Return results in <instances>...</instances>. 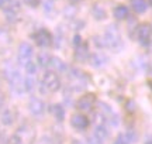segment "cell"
Masks as SVG:
<instances>
[{
	"label": "cell",
	"instance_id": "obj_1",
	"mask_svg": "<svg viewBox=\"0 0 152 144\" xmlns=\"http://www.w3.org/2000/svg\"><path fill=\"white\" fill-rule=\"evenodd\" d=\"M59 88H61V79L56 75V72L54 71L45 72L42 78V92L52 93V92H56Z\"/></svg>",
	"mask_w": 152,
	"mask_h": 144
},
{
	"label": "cell",
	"instance_id": "obj_2",
	"mask_svg": "<svg viewBox=\"0 0 152 144\" xmlns=\"http://www.w3.org/2000/svg\"><path fill=\"white\" fill-rule=\"evenodd\" d=\"M69 79H71V85L73 86L75 90H82V89H85L87 82H89L86 73L79 71V69H76V68L75 69H71V72H69Z\"/></svg>",
	"mask_w": 152,
	"mask_h": 144
},
{
	"label": "cell",
	"instance_id": "obj_3",
	"mask_svg": "<svg viewBox=\"0 0 152 144\" xmlns=\"http://www.w3.org/2000/svg\"><path fill=\"white\" fill-rule=\"evenodd\" d=\"M33 38L38 47L47 48L49 45H52V35H51V33H49L48 30H45V28H41V30H38L37 33H34Z\"/></svg>",
	"mask_w": 152,
	"mask_h": 144
},
{
	"label": "cell",
	"instance_id": "obj_4",
	"mask_svg": "<svg viewBox=\"0 0 152 144\" xmlns=\"http://www.w3.org/2000/svg\"><path fill=\"white\" fill-rule=\"evenodd\" d=\"M6 78H7V81L10 82L11 88L14 89V90L20 92L23 89L21 78H20V73H18V71H17L16 68H13L11 65L7 68V69H6Z\"/></svg>",
	"mask_w": 152,
	"mask_h": 144
},
{
	"label": "cell",
	"instance_id": "obj_5",
	"mask_svg": "<svg viewBox=\"0 0 152 144\" xmlns=\"http://www.w3.org/2000/svg\"><path fill=\"white\" fill-rule=\"evenodd\" d=\"M94 103H96V96L93 93H86L82 98H79L77 103H76V107L82 112H90L94 107Z\"/></svg>",
	"mask_w": 152,
	"mask_h": 144
},
{
	"label": "cell",
	"instance_id": "obj_6",
	"mask_svg": "<svg viewBox=\"0 0 152 144\" xmlns=\"http://www.w3.org/2000/svg\"><path fill=\"white\" fill-rule=\"evenodd\" d=\"M31 57H33V47L28 43L20 44V47H18V62L23 67H26L28 62L31 61Z\"/></svg>",
	"mask_w": 152,
	"mask_h": 144
},
{
	"label": "cell",
	"instance_id": "obj_7",
	"mask_svg": "<svg viewBox=\"0 0 152 144\" xmlns=\"http://www.w3.org/2000/svg\"><path fill=\"white\" fill-rule=\"evenodd\" d=\"M0 9L6 11L7 16H16L20 10L18 0H0Z\"/></svg>",
	"mask_w": 152,
	"mask_h": 144
},
{
	"label": "cell",
	"instance_id": "obj_8",
	"mask_svg": "<svg viewBox=\"0 0 152 144\" xmlns=\"http://www.w3.org/2000/svg\"><path fill=\"white\" fill-rule=\"evenodd\" d=\"M137 33H138V40L141 41V44H144V45L149 44L151 35H152V27L148 24V23H144L141 26H138Z\"/></svg>",
	"mask_w": 152,
	"mask_h": 144
},
{
	"label": "cell",
	"instance_id": "obj_9",
	"mask_svg": "<svg viewBox=\"0 0 152 144\" xmlns=\"http://www.w3.org/2000/svg\"><path fill=\"white\" fill-rule=\"evenodd\" d=\"M71 124L76 130H86L89 127V119L82 113H75L71 117Z\"/></svg>",
	"mask_w": 152,
	"mask_h": 144
},
{
	"label": "cell",
	"instance_id": "obj_10",
	"mask_svg": "<svg viewBox=\"0 0 152 144\" xmlns=\"http://www.w3.org/2000/svg\"><path fill=\"white\" fill-rule=\"evenodd\" d=\"M106 41H107V45L111 47V48H114V47H117L120 44V33L114 26L107 28V31H106Z\"/></svg>",
	"mask_w": 152,
	"mask_h": 144
},
{
	"label": "cell",
	"instance_id": "obj_11",
	"mask_svg": "<svg viewBox=\"0 0 152 144\" xmlns=\"http://www.w3.org/2000/svg\"><path fill=\"white\" fill-rule=\"evenodd\" d=\"M99 109H100V115H102V117H103L104 120H107V122H110V123L113 122L114 126L118 124V116H117L106 103H100V107H99Z\"/></svg>",
	"mask_w": 152,
	"mask_h": 144
},
{
	"label": "cell",
	"instance_id": "obj_12",
	"mask_svg": "<svg viewBox=\"0 0 152 144\" xmlns=\"http://www.w3.org/2000/svg\"><path fill=\"white\" fill-rule=\"evenodd\" d=\"M28 109H30V112H31L33 115L39 116V115L44 113L45 105H44V102L41 99H38V98H31L30 102H28Z\"/></svg>",
	"mask_w": 152,
	"mask_h": 144
},
{
	"label": "cell",
	"instance_id": "obj_13",
	"mask_svg": "<svg viewBox=\"0 0 152 144\" xmlns=\"http://www.w3.org/2000/svg\"><path fill=\"white\" fill-rule=\"evenodd\" d=\"M75 58L80 62L89 60V45H87L86 43H79V44L76 45Z\"/></svg>",
	"mask_w": 152,
	"mask_h": 144
},
{
	"label": "cell",
	"instance_id": "obj_14",
	"mask_svg": "<svg viewBox=\"0 0 152 144\" xmlns=\"http://www.w3.org/2000/svg\"><path fill=\"white\" fill-rule=\"evenodd\" d=\"M135 134L132 133V132H127V133H120L115 140H114L113 144H131L134 140H135Z\"/></svg>",
	"mask_w": 152,
	"mask_h": 144
},
{
	"label": "cell",
	"instance_id": "obj_15",
	"mask_svg": "<svg viewBox=\"0 0 152 144\" xmlns=\"http://www.w3.org/2000/svg\"><path fill=\"white\" fill-rule=\"evenodd\" d=\"M47 68H52L54 72H65L66 71V65L64 64V61L59 60V58H56V57H55V58L51 57V58H49L48 67Z\"/></svg>",
	"mask_w": 152,
	"mask_h": 144
},
{
	"label": "cell",
	"instance_id": "obj_16",
	"mask_svg": "<svg viewBox=\"0 0 152 144\" xmlns=\"http://www.w3.org/2000/svg\"><path fill=\"white\" fill-rule=\"evenodd\" d=\"M113 14L117 20H124V18H127V16H128V7L124 4H118L114 9Z\"/></svg>",
	"mask_w": 152,
	"mask_h": 144
},
{
	"label": "cell",
	"instance_id": "obj_17",
	"mask_svg": "<svg viewBox=\"0 0 152 144\" xmlns=\"http://www.w3.org/2000/svg\"><path fill=\"white\" fill-rule=\"evenodd\" d=\"M51 113H52V116L55 117L56 122H62L64 117H65V110H64V107H62L61 105L51 106Z\"/></svg>",
	"mask_w": 152,
	"mask_h": 144
},
{
	"label": "cell",
	"instance_id": "obj_18",
	"mask_svg": "<svg viewBox=\"0 0 152 144\" xmlns=\"http://www.w3.org/2000/svg\"><path fill=\"white\" fill-rule=\"evenodd\" d=\"M131 6L137 13H144L147 10V1L145 0H131Z\"/></svg>",
	"mask_w": 152,
	"mask_h": 144
},
{
	"label": "cell",
	"instance_id": "obj_19",
	"mask_svg": "<svg viewBox=\"0 0 152 144\" xmlns=\"http://www.w3.org/2000/svg\"><path fill=\"white\" fill-rule=\"evenodd\" d=\"M24 86H26V90L31 92L35 86V73H28L27 75V79L24 82Z\"/></svg>",
	"mask_w": 152,
	"mask_h": 144
},
{
	"label": "cell",
	"instance_id": "obj_20",
	"mask_svg": "<svg viewBox=\"0 0 152 144\" xmlns=\"http://www.w3.org/2000/svg\"><path fill=\"white\" fill-rule=\"evenodd\" d=\"M1 122H3V124H6V126L11 124V123L14 122V113L10 110H6L4 113H3V116H1Z\"/></svg>",
	"mask_w": 152,
	"mask_h": 144
},
{
	"label": "cell",
	"instance_id": "obj_21",
	"mask_svg": "<svg viewBox=\"0 0 152 144\" xmlns=\"http://www.w3.org/2000/svg\"><path fill=\"white\" fill-rule=\"evenodd\" d=\"M49 58H51V55L45 54V52L39 54V55H38V61H39V65H42V67H48Z\"/></svg>",
	"mask_w": 152,
	"mask_h": 144
},
{
	"label": "cell",
	"instance_id": "obj_22",
	"mask_svg": "<svg viewBox=\"0 0 152 144\" xmlns=\"http://www.w3.org/2000/svg\"><path fill=\"white\" fill-rule=\"evenodd\" d=\"M125 109H127V112H130V113L135 112V103H134V100H128L125 103Z\"/></svg>",
	"mask_w": 152,
	"mask_h": 144
},
{
	"label": "cell",
	"instance_id": "obj_23",
	"mask_svg": "<svg viewBox=\"0 0 152 144\" xmlns=\"http://www.w3.org/2000/svg\"><path fill=\"white\" fill-rule=\"evenodd\" d=\"M28 6H31V7H37L39 4V0H24Z\"/></svg>",
	"mask_w": 152,
	"mask_h": 144
},
{
	"label": "cell",
	"instance_id": "obj_24",
	"mask_svg": "<svg viewBox=\"0 0 152 144\" xmlns=\"http://www.w3.org/2000/svg\"><path fill=\"white\" fill-rule=\"evenodd\" d=\"M9 144H21V141L18 139V136H13V137L9 140Z\"/></svg>",
	"mask_w": 152,
	"mask_h": 144
},
{
	"label": "cell",
	"instance_id": "obj_25",
	"mask_svg": "<svg viewBox=\"0 0 152 144\" xmlns=\"http://www.w3.org/2000/svg\"><path fill=\"white\" fill-rule=\"evenodd\" d=\"M0 144H9V140L6 139V136L3 133H0Z\"/></svg>",
	"mask_w": 152,
	"mask_h": 144
},
{
	"label": "cell",
	"instance_id": "obj_26",
	"mask_svg": "<svg viewBox=\"0 0 152 144\" xmlns=\"http://www.w3.org/2000/svg\"><path fill=\"white\" fill-rule=\"evenodd\" d=\"M4 93H3V92H1V90H0V107H1V106L4 105Z\"/></svg>",
	"mask_w": 152,
	"mask_h": 144
},
{
	"label": "cell",
	"instance_id": "obj_27",
	"mask_svg": "<svg viewBox=\"0 0 152 144\" xmlns=\"http://www.w3.org/2000/svg\"><path fill=\"white\" fill-rule=\"evenodd\" d=\"M72 144H83V143H82V141H79V140H75Z\"/></svg>",
	"mask_w": 152,
	"mask_h": 144
},
{
	"label": "cell",
	"instance_id": "obj_28",
	"mask_svg": "<svg viewBox=\"0 0 152 144\" xmlns=\"http://www.w3.org/2000/svg\"><path fill=\"white\" fill-rule=\"evenodd\" d=\"M149 75H152V65H151V68H149Z\"/></svg>",
	"mask_w": 152,
	"mask_h": 144
},
{
	"label": "cell",
	"instance_id": "obj_29",
	"mask_svg": "<svg viewBox=\"0 0 152 144\" xmlns=\"http://www.w3.org/2000/svg\"><path fill=\"white\" fill-rule=\"evenodd\" d=\"M71 1H73V3H77V1H80V0H71Z\"/></svg>",
	"mask_w": 152,
	"mask_h": 144
},
{
	"label": "cell",
	"instance_id": "obj_30",
	"mask_svg": "<svg viewBox=\"0 0 152 144\" xmlns=\"http://www.w3.org/2000/svg\"><path fill=\"white\" fill-rule=\"evenodd\" d=\"M148 83H149V85H151V88H152V81H148Z\"/></svg>",
	"mask_w": 152,
	"mask_h": 144
},
{
	"label": "cell",
	"instance_id": "obj_31",
	"mask_svg": "<svg viewBox=\"0 0 152 144\" xmlns=\"http://www.w3.org/2000/svg\"><path fill=\"white\" fill-rule=\"evenodd\" d=\"M145 144H152V141H147V143H145Z\"/></svg>",
	"mask_w": 152,
	"mask_h": 144
},
{
	"label": "cell",
	"instance_id": "obj_32",
	"mask_svg": "<svg viewBox=\"0 0 152 144\" xmlns=\"http://www.w3.org/2000/svg\"><path fill=\"white\" fill-rule=\"evenodd\" d=\"M149 4H151V6H152V0H149Z\"/></svg>",
	"mask_w": 152,
	"mask_h": 144
}]
</instances>
